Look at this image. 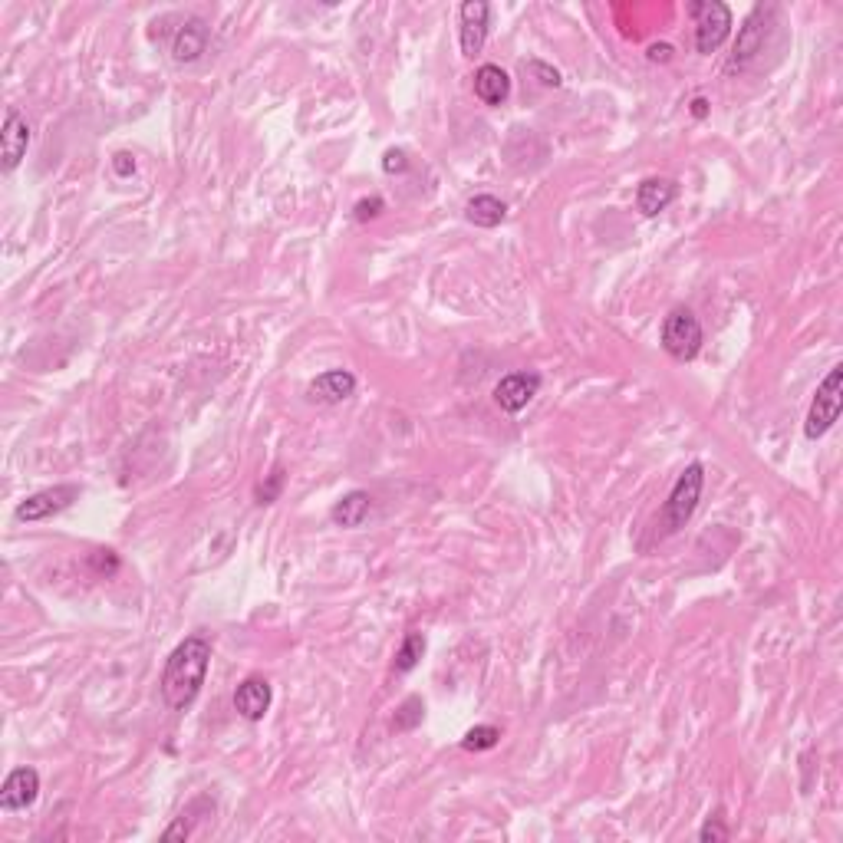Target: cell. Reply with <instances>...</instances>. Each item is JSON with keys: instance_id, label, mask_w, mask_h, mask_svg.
Masks as SVG:
<instances>
[{"instance_id": "1", "label": "cell", "mask_w": 843, "mask_h": 843, "mask_svg": "<svg viewBox=\"0 0 843 843\" xmlns=\"http://www.w3.org/2000/svg\"><path fill=\"white\" fill-rule=\"evenodd\" d=\"M208 666H211V643L205 636H188L182 639L172 656L165 659L162 669V702L172 708V712H185V708L195 705L201 685L208 679Z\"/></svg>"}, {"instance_id": "2", "label": "cell", "mask_w": 843, "mask_h": 843, "mask_svg": "<svg viewBox=\"0 0 843 843\" xmlns=\"http://www.w3.org/2000/svg\"><path fill=\"white\" fill-rule=\"evenodd\" d=\"M702 488H705V468L699 462H692L676 478V485H672L666 504H662L659 521H656L659 524L656 527L659 537L676 534V531H682V527L692 521V514H695V508H699V501H702Z\"/></svg>"}, {"instance_id": "3", "label": "cell", "mask_w": 843, "mask_h": 843, "mask_svg": "<svg viewBox=\"0 0 843 843\" xmlns=\"http://www.w3.org/2000/svg\"><path fill=\"white\" fill-rule=\"evenodd\" d=\"M840 409H843V366H834L814 392V402L804 419V435L811 442L814 438H824L837 425Z\"/></svg>"}, {"instance_id": "4", "label": "cell", "mask_w": 843, "mask_h": 843, "mask_svg": "<svg viewBox=\"0 0 843 843\" xmlns=\"http://www.w3.org/2000/svg\"><path fill=\"white\" fill-rule=\"evenodd\" d=\"M659 340H662V350H666L672 359L689 363V359H695L702 350V323L689 307H676V310H669L666 320H662Z\"/></svg>"}, {"instance_id": "5", "label": "cell", "mask_w": 843, "mask_h": 843, "mask_svg": "<svg viewBox=\"0 0 843 843\" xmlns=\"http://www.w3.org/2000/svg\"><path fill=\"white\" fill-rule=\"evenodd\" d=\"M689 14L695 17V50L715 53L732 33V10L722 0H705V4H689Z\"/></svg>"}, {"instance_id": "6", "label": "cell", "mask_w": 843, "mask_h": 843, "mask_svg": "<svg viewBox=\"0 0 843 843\" xmlns=\"http://www.w3.org/2000/svg\"><path fill=\"white\" fill-rule=\"evenodd\" d=\"M768 17H771L768 7L751 10V17L745 20V27L738 30L735 53H732V60H728V73L748 70V63L764 50V40H768Z\"/></svg>"}, {"instance_id": "7", "label": "cell", "mask_w": 843, "mask_h": 843, "mask_svg": "<svg viewBox=\"0 0 843 843\" xmlns=\"http://www.w3.org/2000/svg\"><path fill=\"white\" fill-rule=\"evenodd\" d=\"M76 498H80V488H76V485L43 488V491L30 494V498L20 501L17 511H14V517H17V521H27V524H33V521H47V517H53V514H60V511L70 508Z\"/></svg>"}, {"instance_id": "8", "label": "cell", "mask_w": 843, "mask_h": 843, "mask_svg": "<svg viewBox=\"0 0 843 843\" xmlns=\"http://www.w3.org/2000/svg\"><path fill=\"white\" fill-rule=\"evenodd\" d=\"M541 392V376L537 373H508L494 386V402L501 412L517 415L531 406V399Z\"/></svg>"}, {"instance_id": "9", "label": "cell", "mask_w": 843, "mask_h": 843, "mask_svg": "<svg viewBox=\"0 0 843 843\" xmlns=\"http://www.w3.org/2000/svg\"><path fill=\"white\" fill-rule=\"evenodd\" d=\"M30 149V122L20 109H7L4 132H0V168L14 172L24 162V155Z\"/></svg>"}, {"instance_id": "10", "label": "cell", "mask_w": 843, "mask_h": 843, "mask_svg": "<svg viewBox=\"0 0 843 843\" xmlns=\"http://www.w3.org/2000/svg\"><path fill=\"white\" fill-rule=\"evenodd\" d=\"M458 17H462V30H458L462 53L465 56L481 53V47H485V40H488L491 4H485V0H465L462 10H458Z\"/></svg>"}, {"instance_id": "11", "label": "cell", "mask_w": 843, "mask_h": 843, "mask_svg": "<svg viewBox=\"0 0 843 843\" xmlns=\"http://www.w3.org/2000/svg\"><path fill=\"white\" fill-rule=\"evenodd\" d=\"M274 702V689L271 682L261 676H247L238 689H234V712H238L244 722H261V718L271 712Z\"/></svg>"}, {"instance_id": "12", "label": "cell", "mask_w": 843, "mask_h": 843, "mask_svg": "<svg viewBox=\"0 0 843 843\" xmlns=\"http://www.w3.org/2000/svg\"><path fill=\"white\" fill-rule=\"evenodd\" d=\"M40 797V774L33 768H14L0 784V807L4 811H27Z\"/></svg>"}, {"instance_id": "13", "label": "cell", "mask_w": 843, "mask_h": 843, "mask_svg": "<svg viewBox=\"0 0 843 843\" xmlns=\"http://www.w3.org/2000/svg\"><path fill=\"white\" fill-rule=\"evenodd\" d=\"M356 392V376L350 369H330V373H320L317 379L307 386V399L320 402V406H340Z\"/></svg>"}, {"instance_id": "14", "label": "cell", "mask_w": 843, "mask_h": 843, "mask_svg": "<svg viewBox=\"0 0 843 843\" xmlns=\"http://www.w3.org/2000/svg\"><path fill=\"white\" fill-rule=\"evenodd\" d=\"M205 50H208V24L198 17H188L172 37V60L178 66L198 63L201 56H205Z\"/></svg>"}, {"instance_id": "15", "label": "cell", "mask_w": 843, "mask_h": 843, "mask_svg": "<svg viewBox=\"0 0 843 843\" xmlns=\"http://www.w3.org/2000/svg\"><path fill=\"white\" fill-rule=\"evenodd\" d=\"M676 182L672 178H646L643 185L636 188V208L643 218H656L662 215L672 201H676Z\"/></svg>"}, {"instance_id": "16", "label": "cell", "mask_w": 843, "mask_h": 843, "mask_svg": "<svg viewBox=\"0 0 843 843\" xmlns=\"http://www.w3.org/2000/svg\"><path fill=\"white\" fill-rule=\"evenodd\" d=\"M475 96L485 106H501L504 99L511 96V76L494 63L478 66L475 70Z\"/></svg>"}, {"instance_id": "17", "label": "cell", "mask_w": 843, "mask_h": 843, "mask_svg": "<svg viewBox=\"0 0 843 843\" xmlns=\"http://www.w3.org/2000/svg\"><path fill=\"white\" fill-rule=\"evenodd\" d=\"M369 511H373V498H369V491L356 488L333 504L330 517H333V524H340V527H359L369 517Z\"/></svg>"}, {"instance_id": "18", "label": "cell", "mask_w": 843, "mask_h": 843, "mask_svg": "<svg viewBox=\"0 0 843 843\" xmlns=\"http://www.w3.org/2000/svg\"><path fill=\"white\" fill-rule=\"evenodd\" d=\"M465 218L478 228H498V224L508 218V205L494 195H475L465 205Z\"/></svg>"}, {"instance_id": "19", "label": "cell", "mask_w": 843, "mask_h": 843, "mask_svg": "<svg viewBox=\"0 0 843 843\" xmlns=\"http://www.w3.org/2000/svg\"><path fill=\"white\" fill-rule=\"evenodd\" d=\"M425 656V636L422 633H406V639H402V646H399V653H396V672H412L415 666H419V659Z\"/></svg>"}, {"instance_id": "20", "label": "cell", "mask_w": 843, "mask_h": 843, "mask_svg": "<svg viewBox=\"0 0 843 843\" xmlns=\"http://www.w3.org/2000/svg\"><path fill=\"white\" fill-rule=\"evenodd\" d=\"M422 718H425V702L419 699V695H409V699L396 708L392 728H396V732H415V728L422 725Z\"/></svg>"}, {"instance_id": "21", "label": "cell", "mask_w": 843, "mask_h": 843, "mask_svg": "<svg viewBox=\"0 0 843 843\" xmlns=\"http://www.w3.org/2000/svg\"><path fill=\"white\" fill-rule=\"evenodd\" d=\"M501 741V728H494V725H475V728H468L465 738H462V748L465 751H491L494 745Z\"/></svg>"}, {"instance_id": "22", "label": "cell", "mask_w": 843, "mask_h": 843, "mask_svg": "<svg viewBox=\"0 0 843 843\" xmlns=\"http://www.w3.org/2000/svg\"><path fill=\"white\" fill-rule=\"evenodd\" d=\"M280 488H284V468L277 465L271 475H267V481H261V485H257V504H274L277 494H280Z\"/></svg>"}, {"instance_id": "23", "label": "cell", "mask_w": 843, "mask_h": 843, "mask_svg": "<svg viewBox=\"0 0 843 843\" xmlns=\"http://www.w3.org/2000/svg\"><path fill=\"white\" fill-rule=\"evenodd\" d=\"M195 811H198V801L191 804L188 811H185L182 817H178L175 824L168 827L162 837H165V840H188V837H191V830H195V820H198V817H195Z\"/></svg>"}, {"instance_id": "24", "label": "cell", "mask_w": 843, "mask_h": 843, "mask_svg": "<svg viewBox=\"0 0 843 843\" xmlns=\"http://www.w3.org/2000/svg\"><path fill=\"white\" fill-rule=\"evenodd\" d=\"M382 211H386V201H382L379 195H373V198H363V201H356V208H353V218L366 224V221L379 218Z\"/></svg>"}, {"instance_id": "25", "label": "cell", "mask_w": 843, "mask_h": 843, "mask_svg": "<svg viewBox=\"0 0 843 843\" xmlns=\"http://www.w3.org/2000/svg\"><path fill=\"white\" fill-rule=\"evenodd\" d=\"M89 567L96 573H103V577H112V573L119 570V557L112 554V550H93V554H89Z\"/></svg>"}, {"instance_id": "26", "label": "cell", "mask_w": 843, "mask_h": 843, "mask_svg": "<svg viewBox=\"0 0 843 843\" xmlns=\"http://www.w3.org/2000/svg\"><path fill=\"white\" fill-rule=\"evenodd\" d=\"M699 840L702 843H722V840H728V827L722 824V817H708L705 820V827L699 830Z\"/></svg>"}, {"instance_id": "27", "label": "cell", "mask_w": 843, "mask_h": 843, "mask_svg": "<svg viewBox=\"0 0 843 843\" xmlns=\"http://www.w3.org/2000/svg\"><path fill=\"white\" fill-rule=\"evenodd\" d=\"M406 168H409L406 149H389L386 155H382V172H386V175H402Z\"/></svg>"}, {"instance_id": "28", "label": "cell", "mask_w": 843, "mask_h": 843, "mask_svg": "<svg viewBox=\"0 0 843 843\" xmlns=\"http://www.w3.org/2000/svg\"><path fill=\"white\" fill-rule=\"evenodd\" d=\"M112 172H116V175H122V178H126V175H132V172H136V159H132L129 152H119L116 159H112Z\"/></svg>"}, {"instance_id": "29", "label": "cell", "mask_w": 843, "mask_h": 843, "mask_svg": "<svg viewBox=\"0 0 843 843\" xmlns=\"http://www.w3.org/2000/svg\"><path fill=\"white\" fill-rule=\"evenodd\" d=\"M531 70H534L537 76H541V83H544V86H560V73H557V70H550V66H544V63H537V60H534V63H531Z\"/></svg>"}, {"instance_id": "30", "label": "cell", "mask_w": 843, "mask_h": 843, "mask_svg": "<svg viewBox=\"0 0 843 843\" xmlns=\"http://www.w3.org/2000/svg\"><path fill=\"white\" fill-rule=\"evenodd\" d=\"M649 60H653V63H669L672 60V47H669V43H653V47H649Z\"/></svg>"}, {"instance_id": "31", "label": "cell", "mask_w": 843, "mask_h": 843, "mask_svg": "<svg viewBox=\"0 0 843 843\" xmlns=\"http://www.w3.org/2000/svg\"><path fill=\"white\" fill-rule=\"evenodd\" d=\"M705 112H708V103H705V99H695V103H692V116H699V119H702Z\"/></svg>"}]
</instances>
